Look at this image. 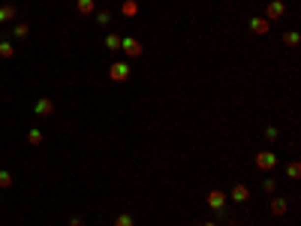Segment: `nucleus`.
Listing matches in <instances>:
<instances>
[{"label":"nucleus","instance_id":"21","mask_svg":"<svg viewBox=\"0 0 301 226\" xmlns=\"http://www.w3.org/2000/svg\"><path fill=\"white\" fill-rule=\"evenodd\" d=\"M283 42H286L289 48H295V45H298V33H295V31H289V33L283 36Z\"/></svg>","mask_w":301,"mask_h":226},{"label":"nucleus","instance_id":"2","mask_svg":"<svg viewBox=\"0 0 301 226\" xmlns=\"http://www.w3.org/2000/svg\"><path fill=\"white\" fill-rule=\"evenodd\" d=\"M277 163H280V160H277L274 151H259V154H256V169H262V172H271Z\"/></svg>","mask_w":301,"mask_h":226},{"label":"nucleus","instance_id":"13","mask_svg":"<svg viewBox=\"0 0 301 226\" xmlns=\"http://www.w3.org/2000/svg\"><path fill=\"white\" fill-rule=\"evenodd\" d=\"M120 12L127 15V18H136V15H139V3H136V0H123V3H120Z\"/></svg>","mask_w":301,"mask_h":226},{"label":"nucleus","instance_id":"10","mask_svg":"<svg viewBox=\"0 0 301 226\" xmlns=\"http://www.w3.org/2000/svg\"><path fill=\"white\" fill-rule=\"evenodd\" d=\"M289 211V202H286V199H271V214L274 217H283Z\"/></svg>","mask_w":301,"mask_h":226},{"label":"nucleus","instance_id":"14","mask_svg":"<svg viewBox=\"0 0 301 226\" xmlns=\"http://www.w3.org/2000/svg\"><path fill=\"white\" fill-rule=\"evenodd\" d=\"M115 226H136V220H133V214L123 211V214H118V217H115Z\"/></svg>","mask_w":301,"mask_h":226},{"label":"nucleus","instance_id":"5","mask_svg":"<svg viewBox=\"0 0 301 226\" xmlns=\"http://www.w3.org/2000/svg\"><path fill=\"white\" fill-rule=\"evenodd\" d=\"M33 112H36L39 118H52V115H55V103H52L48 97H42V99H36V103H33Z\"/></svg>","mask_w":301,"mask_h":226},{"label":"nucleus","instance_id":"25","mask_svg":"<svg viewBox=\"0 0 301 226\" xmlns=\"http://www.w3.org/2000/svg\"><path fill=\"white\" fill-rule=\"evenodd\" d=\"M202 226H217V223H211V220H208V223H202Z\"/></svg>","mask_w":301,"mask_h":226},{"label":"nucleus","instance_id":"3","mask_svg":"<svg viewBox=\"0 0 301 226\" xmlns=\"http://www.w3.org/2000/svg\"><path fill=\"white\" fill-rule=\"evenodd\" d=\"M120 48H123V55L127 58H139L145 48H142V42L136 39V36H120Z\"/></svg>","mask_w":301,"mask_h":226},{"label":"nucleus","instance_id":"23","mask_svg":"<svg viewBox=\"0 0 301 226\" xmlns=\"http://www.w3.org/2000/svg\"><path fill=\"white\" fill-rule=\"evenodd\" d=\"M286 175H289V178H298V175H301V166H298V163H289Z\"/></svg>","mask_w":301,"mask_h":226},{"label":"nucleus","instance_id":"12","mask_svg":"<svg viewBox=\"0 0 301 226\" xmlns=\"http://www.w3.org/2000/svg\"><path fill=\"white\" fill-rule=\"evenodd\" d=\"M12 36H15V39H28V36H30V24H28V21H18L15 28H12Z\"/></svg>","mask_w":301,"mask_h":226},{"label":"nucleus","instance_id":"22","mask_svg":"<svg viewBox=\"0 0 301 226\" xmlns=\"http://www.w3.org/2000/svg\"><path fill=\"white\" fill-rule=\"evenodd\" d=\"M262 190H265V193H274V190H277V181H274V178H265V181H262Z\"/></svg>","mask_w":301,"mask_h":226},{"label":"nucleus","instance_id":"11","mask_svg":"<svg viewBox=\"0 0 301 226\" xmlns=\"http://www.w3.org/2000/svg\"><path fill=\"white\" fill-rule=\"evenodd\" d=\"M75 9H79V15H93L96 0H75Z\"/></svg>","mask_w":301,"mask_h":226},{"label":"nucleus","instance_id":"4","mask_svg":"<svg viewBox=\"0 0 301 226\" xmlns=\"http://www.w3.org/2000/svg\"><path fill=\"white\" fill-rule=\"evenodd\" d=\"M283 12H286V3H283V0H271L268 9H265V18H268V21H280Z\"/></svg>","mask_w":301,"mask_h":226},{"label":"nucleus","instance_id":"18","mask_svg":"<svg viewBox=\"0 0 301 226\" xmlns=\"http://www.w3.org/2000/svg\"><path fill=\"white\" fill-rule=\"evenodd\" d=\"M28 142H30V145H42V133H39V130L33 127V130L28 133Z\"/></svg>","mask_w":301,"mask_h":226},{"label":"nucleus","instance_id":"17","mask_svg":"<svg viewBox=\"0 0 301 226\" xmlns=\"http://www.w3.org/2000/svg\"><path fill=\"white\" fill-rule=\"evenodd\" d=\"M106 48H109V52H118V48H120V36L118 33H109L106 36Z\"/></svg>","mask_w":301,"mask_h":226},{"label":"nucleus","instance_id":"1","mask_svg":"<svg viewBox=\"0 0 301 226\" xmlns=\"http://www.w3.org/2000/svg\"><path fill=\"white\" fill-rule=\"evenodd\" d=\"M109 79H112V82H127V79H130V64H127V61H115V64L109 66Z\"/></svg>","mask_w":301,"mask_h":226},{"label":"nucleus","instance_id":"24","mask_svg":"<svg viewBox=\"0 0 301 226\" xmlns=\"http://www.w3.org/2000/svg\"><path fill=\"white\" fill-rule=\"evenodd\" d=\"M69 226H85V220H82V217H72V220H69Z\"/></svg>","mask_w":301,"mask_h":226},{"label":"nucleus","instance_id":"15","mask_svg":"<svg viewBox=\"0 0 301 226\" xmlns=\"http://www.w3.org/2000/svg\"><path fill=\"white\" fill-rule=\"evenodd\" d=\"M12 55H15V45H12V42H0V58L9 61Z\"/></svg>","mask_w":301,"mask_h":226},{"label":"nucleus","instance_id":"6","mask_svg":"<svg viewBox=\"0 0 301 226\" xmlns=\"http://www.w3.org/2000/svg\"><path fill=\"white\" fill-rule=\"evenodd\" d=\"M205 202H208L214 211H223V208H226V193H223V190H211Z\"/></svg>","mask_w":301,"mask_h":226},{"label":"nucleus","instance_id":"20","mask_svg":"<svg viewBox=\"0 0 301 226\" xmlns=\"http://www.w3.org/2000/svg\"><path fill=\"white\" fill-rule=\"evenodd\" d=\"M265 139H268V142H277V139H280V130H277V127H265Z\"/></svg>","mask_w":301,"mask_h":226},{"label":"nucleus","instance_id":"19","mask_svg":"<svg viewBox=\"0 0 301 226\" xmlns=\"http://www.w3.org/2000/svg\"><path fill=\"white\" fill-rule=\"evenodd\" d=\"M109 21H112V12L109 9H99L96 12V24H109Z\"/></svg>","mask_w":301,"mask_h":226},{"label":"nucleus","instance_id":"16","mask_svg":"<svg viewBox=\"0 0 301 226\" xmlns=\"http://www.w3.org/2000/svg\"><path fill=\"white\" fill-rule=\"evenodd\" d=\"M12 181H15V178H12V172H6V169L0 172V190H9V187H12Z\"/></svg>","mask_w":301,"mask_h":226},{"label":"nucleus","instance_id":"7","mask_svg":"<svg viewBox=\"0 0 301 226\" xmlns=\"http://www.w3.org/2000/svg\"><path fill=\"white\" fill-rule=\"evenodd\" d=\"M268 28H271V21H268L265 15H262V18H250V31H253L256 36H265Z\"/></svg>","mask_w":301,"mask_h":226},{"label":"nucleus","instance_id":"9","mask_svg":"<svg viewBox=\"0 0 301 226\" xmlns=\"http://www.w3.org/2000/svg\"><path fill=\"white\" fill-rule=\"evenodd\" d=\"M15 15H18V6H15V3H3V6H0V24L12 21Z\"/></svg>","mask_w":301,"mask_h":226},{"label":"nucleus","instance_id":"8","mask_svg":"<svg viewBox=\"0 0 301 226\" xmlns=\"http://www.w3.org/2000/svg\"><path fill=\"white\" fill-rule=\"evenodd\" d=\"M229 199H232V202H247V199H250V187L235 184V187H232V193H229Z\"/></svg>","mask_w":301,"mask_h":226}]
</instances>
